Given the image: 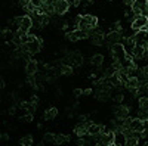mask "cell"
<instances>
[{
  "label": "cell",
  "mask_w": 148,
  "mask_h": 146,
  "mask_svg": "<svg viewBox=\"0 0 148 146\" xmlns=\"http://www.w3.org/2000/svg\"><path fill=\"white\" fill-rule=\"evenodd\" d=\"M147 24H148V16H145V15H136V16L132 19V22H130V28L136 33L139 30H144L147 27Z\"/></svg>",
  "instance_id": "cell-1"
},
{
  "label": "cell",
  "mask_w": 148,
  "mask_h": 146,
  "mask_svg": "<svg viewBox=\"0 0 148 146\" xmlns=\"http://www.w3.org/2000/svg\"><path fill=\"white\" fill-rule=\"evenodd\" d=\"M105 41H107V44H110L111 47H113L114 44H117V43H121V41H123L121 31H114V30H111V31L105 35Z\"/></svg>",
  "instance_id": "cell-2"
},
{
  "label": "cell",
  "mask_w": 148,
  "mask_h": 146,
  "mask_svg": "<svg viewBox=\"0 0 148 146\" xmlns=\"http://www.w3.org/2000/svg\"><path fill=\"white\" fill-rule=\"evenodd\" d=\"M53 7H55V14L58 16H62L70 10V0H56Z\"/></svg>",
  "instance_id": "cell-3"
},
{
  "label": "cell",
  "mask_w": 148,
  "mask_h": 146,
  "mask_svg": "<svg viewBox=\"0 0 148 146\" xmlns=\"http://www.w3.org/2000/svg\"><path fill=\"white\" fill-rule=\"evenodd\" d=\"M104 40H105V35H104V33H102L99 28H95V30L90 33V41H92V44H95V46H102V44H104Z\"/></svg>",
  "instance_id": "cell-4"
},
{
  "label": "cell",
  "mask_w": 148,
  "mask_h": 146,
  "mask_svg": "<svg viewBox=\"0 0 148 146\" xmlns=\"http://www.w3.org/2000/svg\"><path fill=\"white\" fill-rule=\"evenodd\" d=\"M33 27H34L33 18H31L30 15H24V16H22V22H21V27H19L18 30H21V31H24L25 34H28L30 30H33Z\"/></svg>",
  "instance_id": "cell-5"
},
{
  "label": "cell",
  "mask_w": 148,
  "mask_h": 146,
  "mask_svg": "<svg viewBox=\"0 0 148 146\" xmlns=\"http://www.w3.org/2000/svg\"><path fill=\"white\" fill-rule=\"evenodd\" d=\"M25 71L30 75L37 74V72H39V62H37L36 59H28L25 62Z\"/></svg>",
  "instance_id": "cell-6"
},
{
  "label": "cell",
  "mask_w": 148,
  "mask_h": 146,
  "mask_svg": "<svg viewBox=\"0 0 148 146\" xmlns=\"http://www.w3.org/2000/svg\"><path fill=\"white\" fill-rule=\"evenodd\" d=\"M125 87L127 90H132V89H139L141 87V81L136 75H133V77H129L125 83Z\"/></svg>",
  "instance_id": "cell-7"
},
{
  "label": "cell",
  "mask_w": 148,
  "mask_h": 146,
  "mask_svg": "<svg viewBox=\"0 0 148 146\" xmlns=\"http://www.w3.org/2000/svg\"><path fill=\"white\" fill-rule=\"evenodd\" d=\"M129 127L133 131H136V133H142L144 131V120H141V118H132Z\"/></svg>",
  "instance_id": "cell-8"
},
{
  "label": "cell",
  "mask_w": 148,
  "mask_h": 146,
  "mask_svg": "<svg viewBox=\"0 0 148 146\" xmlns=\"http://www.w3.org/2000/svg\"><path fill=\"white\" fill-rule=\"evenodd\" d=\"M104 60H105L104 55H101V53H95V55H92V58H90V65L101 68V67L104 65Z\"/></svg>",
  "instance_id": "cell-9"
},
{
  "label": "cell",
  "mask_w": 148,
  "mask_h": 146,
  "mask_svg": "<svg viewBox=\"0 0 148 146\" xmlns=\"http://www.w3.org/2000/svg\"><path fill=\"white\" fill-rule=\"evenodd\" d=\"M127 142V137L123 134L121 130H116V134H114V145L117 146H121V145H126Z\"/></svg>",
  "instance_id": "cell-10"
},
{
  "label": "cell",
  "mask_w": 148,
  "mask_h": 146,
  "mask_svg": "<svg viewBox=\"0 0 148 146\" xmlns=\"http://www.w3.org/2000/svg\"><path fill=\"white\" fill-rule=\"evenodd\" d=\"M101 124H93V123H89L88 124V133L90 136H95L98 134V133H101Z\"/></svg>",
  "instance_id": "cell-11"
},
{
  "label": "cell",
  "mask_w": 148,
  "mask_h": 146,
  "mask_svg": "<svg viewBox=\"0 0 148 146\" xmlns=\"http://www.w3.org/2000/svg\"><path fill=\"white\" fill-rule=\"evenodd\" d=\"M56 115H58V109L53 106V108H49L47 111H45V114H43V118L45 120H53V118H56Z\"/></svg>",
  "instance_id": "cell-12"
},
{
  "label": "cell",
  "mask_w": 148,
  "mask_h": 146,
  "mask_svg": "<svg viewBox=\"0 0 148 146\" xmlns=\"http://www.w3.org/2000/svg\"><path fill=\"white\" fill-rule=\"evenodd\" d=\"M138 105H139V109H142V111L148 114V96H141L138 99Z\"/></svg>",
  "instance_id": "cell-13"
},
{
  "label": "cell",
  "mask_w": 148,
  "mask_h": 146,
  "mask_svg": "<svg viewBox=\"0 0 148 146\" xmlns=\"http://www.w3.org/2000/svg\"><path fill=\"white\" fill-rule=\"evenodd\" d=\"M68 142H70V136H67V134H56L55 136L56 145H64V143H68Z\"/></svg>",
  "instance_id": "cell-14"
},
{
  "label": "cell",
  "mask_w": 148,
  "mask_h": 146,
  "mask_svg": "<svg viewBox=\"0 0 148 146\" xmlns=\"http://www.w3.org/2000/svg\"><path fill=\"white\" fill-rule=\"evenodd\" d=\"M55 136L56 134H52V133H45V136H43V143H55Z\"/></svg>",
  "instance_id": "cell-15"
},
{
  "label": "cell",
  "mask_w": 148,
  "mask_h": 146,
  "mask_svg": "<svg viewBox=\"0 0 148 146\" xmlns=\"http://www.w3.org/2000/svg\"><path fill=\"white\" fill-rule=\"evenodd\" d=\"M138 143H139V137H138V136L127 137V142H126V145H127V146H136Z\"/></svg>",
  "instance_id": "cell-16"
},
{
  "label": "cell",
  "mask_w": 148,
  "mask_h": 146,
  "mask_svg": "<svg viewBox=\"0 0 148 146\" xmlns=\"http://www.w3.org/2000/svg\"><path fill=\"white\" fill-rule=\"evenodd\" d=\"M19 143H21L22 146H30V145H33V137H31V136H25V137H22V139L19 140Z\"/></svg>",
  "instance_id": "cell-17"
},
{
  "label": "cell",
  "mask_w": 148,
  "mask_h": 146,
  "mask_svg": "<svg viewBox=\"0 0 148 146\" xmlns=\"http://www.w3.org/2000/svg\"><path fill=\"white\" fill-rule=\"evenodd\" d=\"M111 99H113V101H114L116 103H121V102H123V99H125V96H123V94H121V93L119 92L117 94H114V96H111Z\"/></svg>",
  "instance_id": "cell-18"
},
{
  "label": "cell",
  "mask_w": 148,
  "mask_h": 146,
  "mask_svg": "<svg viewBox=\"0 0 148 146\" xmlns=\"http://www.w3.org/2000/svg\"><path fill=\"white\" fill-rule=\"evenodd\" d=\"M73 94L76 96V97H80V96L83 94V90H82V89H74V90H73Z\"/></svg>",
  "instance_id": "cell-19"
},
{
  "label": "cell",
  "mask_w": 148,
  "mask_h": 146,
  "mask_svg": "<svg viewBox=\"0 0 148 146\" xmlns=\"http://www.w3.org/2000/svg\"><path fill=\"white\" fill-rule=\"evenodd\" d=\"M133 3H135V0H123V5H126L127 7H132Z\"/></svg>",
  "instance_id": "cell-20"
},
{
  "label": "cell",
  "mask_w": 148,
  "mask_h": 146,
  "mask_svg": "<svg viewBox=\"0 0 148 146\" xmlns=\"http://www.w3.org/2000/svg\"><path fill=\"white\" fill-rule=\"evenodd\" d=\"M83 94L84 96H90V94H93V90L92 89H86V90H83Z\"/></svg>",
  "instance_id": "cell-21"
},
{
  "label": "cell",
  "mask_w": 148,
  "mask_h": 146,
  "mask_svg": "<svg viewBox=\"0 0 148 146\" xmlns=\"http://www.w3.org/2000/svg\"><path fill=\"white\" fill-rule=\"evenodd\" d=\"M9 114H10V115H15V114H16V106H10V108H9Z\"/></svg>",
  "instance_id": "cell-22"
},
{
  "label": "cell",
  "mask_w": 148,
  "mask_h": 146,
  "mask_svg": "<svg viewBox=\"0 0 148 146\" xmlns=\"http://www.w3.org/2000/svg\"><path fill=\"white\" fill-rule=\"evenodd\" d=\"M30 102H31V103H37V102H39V97H37L36 94H33L31 99H30Z\"/></svg>",
  "instance_id": "cell-23"
},
{
  "label": "cell",
  "mask_w": 148,
  "mask_h": 146,
  "mask_svg": "<svg viewBox=\"0 0 148 146\" xmlns=\"http://www.w3.org/2000/svg\"><path fill=\"white\" fill-rule=\"evenodd\" d=\"M2 140H3V142L9 140V134H6V133H3V134H2Z\"/></svg>",
  "instance_id": "cell-24"
},
{
  "label": "cell",
  "mask_w": 148,
  "mask_h": 146,
  "mask_svg": "<svg viewBox=\"0 0 148 146\" xmlns=\"http://www.w3.org/2000/svg\"><path fill=\"white\" fill-rule=\"evenodd\" d=\"M22 2H24V3H27V5H28L30 2H33V0H22Z\"/></svg>",
  "instance_id": "cell-25"
},
{
  "label": "cell",
  "mask_w": 148,
  "mask_h": 146,
  "mask_svg": "<svg viewBox=\"0 0 148 146\" xmlns=\"http://www.w3.org/2000/svg\"><path fill=\"white\" fill-rule=\"evenodd\" d=\"M145 28H147V30H148V24H147V27H145Z\"/></svg>",
  "instance_id": "cell-26"
},
{
  "label": "cell",
  "mask_w": 148,
  "mask_h": 146,
  "mask_svg": "<svg viewBox=\"0 0 148 146\" xmlns=\"http://www.w3.org/2000/svg\"><path fill=\"white\" fill-rule=\"evenodd\" d=\"M42 2H45V0H42Z\"/></svg>",
  "instance_id": "cell-27"
},
{
  "label": "cell",
  "mask_w": 148,
  "mask_h": 146,
  "mask_svg": "<svg viewBox=\"0 0 148 146\" xmlns=\"http://www.w3.org/2000/svg\"><path fill=\"white\" fill-rule=\"evenodd\" d=\"M147 50H148V47H147Z\"/></svg>",
  "instance_id": "cell-28"
}]
</instances>
